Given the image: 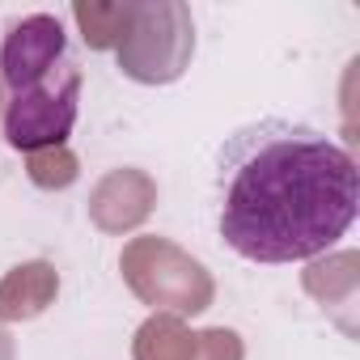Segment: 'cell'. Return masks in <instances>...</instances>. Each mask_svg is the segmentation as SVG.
<instances>
[{
  "label": "cell",
  "instance_id": "cell-1",
  "mask_svg": "<svg viewBox=\"0 0 360 360\" xmlns=\"http://www.w3.org/2000/svg\"><path fill=\"white\" fill-rule=\"evenodd\" d=\"M221 238L250 263L326 255L356 221L360 183L343 144L309 123L263 119L233 131L217 161Z\"/></svg>",
  "mask_w": 360,
  "mask_h": 360
},
{
  "label": "cell",
  "instance_id": "cell-2",
  "mask_svg": "<svg viewBox=\"0 0 360 360\" xmlns=\"http://www.w3.org/2000/svg\"><path fill=\"white\" fill-rule=\"evenodd\" d=\"M81 110V64L51 13L0 22V140L18 153L64 148Z\"/></svg>",
  "mask_w": 360,
  "mask_h": 360
},
{
  "label": "cell",
  "instance_id": "cell-3",
  "mask_svg": "<svg viewBox=\"0 0 360 360\" xmlns=\"http://www.w3.org/2000/svg\"><path fill=\"white\" fill-rule=\"evenodd\" d=\"M195 51L191 9L178 0L131 5V18L119 39V72L140 85H169L187 72Z\"/></svg>",
  "mask_w": 360,
  "mask_h": 360
},
{
  "label": "cell",
  "instance_id": "cell-4",
  "mask_svg": "<svg viewBox=\"0 0 360 360\" xmlns=\"http://www.w3.org/2000/svg\"><path fill=\"white\" fill-rule=\"evenodd\" d=\"M123 276L144 305L174 309V314H200L212 305V276L204 263L183 255L165 238H140L123 250Z\"/></svg>",
  "mask_w": 360,
  "mask_h": 360
},
{
  "label": "cell",
  "instance_id": "cell-5",
  "mask_svg": "<svg viewBox=\"0 0 360 360\" xmlns=\"http://www.w3.org/2000/svg\"><path fill=\"white\" fill-rule=\"evenodd\" d=\"M136 360H242L233 330L187 335L174 318H148L136 335Z\"/></svg>",
  "mask_w": 360,
  "mask_h": 360
},
{
  "label": "cell",
  "instance_id": "cell-6",
  "mask_svg": "<svg viewBox=\"0 0 360 360\" xmlns=\"http://www.w3.org/2000/svg\"><path fill=\"white\" fill-rule=\"evenodd\" d=\"M60 276L47 263H22L9 271V280L0 284V318H34L47 309L56 297Z\"/></svg>",
  "mask_w": 360,
  "mask_h": 360
},
{
  "label": "cell",
  "instance_id": "cell-7",
  "mask_svg": "<svg viewBox=\"0 0 360 360\" xmlns=\"http://www.w3.org/2000/svg\"><path fill=\"white\" fill-rule=\"evenodd\" d=\"M72 18H77L85 43L94 51H106V47H119L123 26L131 18V5H72Z\"/></svg>",
  "mask_w": 360,
  "mask_h": 360
},
{
  "label": "cell",
  "instance_id": "cell-8",
  "mask_svg": "<svg viewBox=\"0 0 360 360\" xmlns=\"http://www.w3.org/2000/svg\"><path fill=\"white\" fill-rule=\"evenodd\" d=\"M30 174H34V183H43V187H68L72 178H77V161L64 148L30 153Z\"/></svg>",
  "mask_w": 360,
  "mask_h": 360
}]
</instances>
